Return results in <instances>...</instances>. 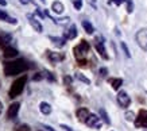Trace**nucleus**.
Instances as JSON below:
<instances>
[{"mask_svg": "<svg viewBox=\"0 0 147 131\" xmlns=\"http://www.w3.org/2000/svg\"><path fill=\"white\" fill-rule=\"evenodd\" d=\"M30 68H31V65L27 59L18 58L4 63V74L5 76H16V74H20V73L28 70Z\"/></svg>", "mask_w": 147, "mask_h": 131, "instance_id": "nucleus-1", "label": "nucleus"}, {"mask_svg": "<svg viewBox=\"0 0 147 131\" xmlns=\"http://www.w3.org/2000/svg\"><path fill=\"white\" fill-rule=\"evenodd\" d=\"M89 51H90V45L85 41V39H82V41L73 49V53H74L76 59L78 61V65H81V66H86V63H88L86 57H88V54H89Z\"/></svg>", "mask_w": 147, "mask_h": 131, "instance_id": "nucleus-2", "label": "nucleus"}, {"mask_svg": "<svg viewBox=\"0 0 147 131\" xmlns=\"http://www.w3.org/2000/svg\"><path fill=\"white\" fill-rule=\"evenodd\" d=\"M27 78H28V77H27L26 74H23V76H20L19 78H16V80L12 82V85H11V88H9V90H8V96L11 99L19 96L23 92L24 86H26Z\"/></svg>", "mask_w": 147, "mask_h": 131, "instance_id": "nucleus-3", "label": "nucleus"}, {"mask_svg": "<svg viewBox=\"0 0 147 131\" xmlns=\"http://www.w3.org/2000/svg\"><path fill=\"white\" fill-rule=\"evenodd\" d=\"M135 39L138 42L139 47L142 50H147V28H140L136 35H135Z\"/></svg>", "mask_w": 147, "mask_h": 131, "instance_id": "nucleus-4", "label": "nucleus"}, {"mask_svg": "<svg viewBox=\"0 0 147 131\" xmlns=\"http://www.w3.org/2000/svg\"><path fill=\"white\" fill-rule=\"evenodd\" d=\"M135 127L136 128H147V111L146 109H140L138 116L135 117Z\"/></svg>", "mask_w": 147, "mask_h": 131, "instance_id": "nucleus-5", "label": "nucleus"}, {"mask_svg": "<svg viewBox=\"0 0 147 131\" xmlns=\"http://www.w3.org/2000/svg\"><path fill=\"white\" fill-rule=\"evenodd\" d=\"M94 47H96L98 55H100L102 59H105V61H107V59H109V55L107 54V50H105V46H104V42H102L98 36L94 39Z\"/></svg>", "mask_w": 147, "mask_h": 131, "instance_id": "nucleus-6", "label": "nucleus"}, {"mask_svg": "<svg viewBox=\"0 0 147 131\" xmlns=\"http://www.w3.org/2000/svg\"><path fill=\"white\" fill-rule=\"evenodd\" d=\"M117 103H119V105H120L121 108L129 107V104H131V97L128 96V93H127L125 90H120V92L117 93Z\"/></svg>", "mask_w": 147, "mask_h": 131, "instance_id": "nucleus-7", "label": "nucleus"}, {"mask_svg": "<svg viewBox=\"0 0 147 131\" xmlns=\"http://www.w3.org/2000/svg\"><path fill=\"white\" fill-rule=\"evenodd\" d=\"M46 57H47V59L53 65H55V63L61 62V61L65 59V54L63 53H54V51H50V50H46Z\"/></svg>", "mask_w": 147, "mask_h": 131, "instance_id": "nucleus-8", "label": "nucleus"}, {"mask_svg": "<svg viewBox=\"0 0 147 131\" xmlns=\"http://www.w3.org/2000/svg\"><path fill=\"white\" fill-rule=\"evenodd\" d=\"M85 124H86L88 127H90V128H96V130H98V128L101 127V120H100V117H98L97 115L90 113L89 116H88V119H86Z\"/></svg>", "mask_w": 147, "mask_h": 131, "instance_id": "nucleus-9", "label": "nucleus"}, {"mask_svg": "<svg viewBox=\"0 0 147 131\" xmlns=\"http://www.w3.org/2000/svg\"><path fill=\"white\" fill-rule=\"evenodd\" d=\"M11 41H12V35L9 32L0 31V47L4 49L7 46H11Z\"/></svg>", "mask_w": 147, "mask_h": 131, "instance_id": "nucleus-10", "label": "nucleus"}, {"mask_svg": "<svg viewBox=\"0 0 147 131\" xmlns=\"http://www.w3.org/2000/svg\"><path fill=\"white\" fill-rule=\"evenodd\" d=\"M19 108H20V103H12L8 107V111H7V117H8L9 120L16 119L18 112H19Z\"/></svg>", "mask_w": 147, "mask_h": 131, "instance_id": "nucleus-11", "label": "nucleus"}, {"mask_svg": "<svg viewBox=\"0 0 147 131\" xmlns=\"http://www.w3.org/2000/svg\"><path fill=\"white\" fill-rule=\"evenodd\" d=\"M76 115H77V119H78L81 123H85L86 122V119H88V116L90 115V112L88 111V108H84V107H82V108L77 109Z\"/></svg>", "mask_w": 147, "mask_h": 131, "instance_id": "nucleus-12", "label": "nucleus"}, {"mask_svg": "<svg viewBox=\"0 0 147 131\" xmlns=\"http://www.w3.org/2000/svg\"><path fill=\"white\" fill-rule=\"evenodd\" d=\"M27 18H28V22H30V24H31V27L34 28V31L42 32V30H43V28H42V24L39 23V20H38V19H35L32 15H28Z\"/></svg>", "mask_w": 147, "mask_h": 131, "instance_id": "nucleus-13", "label": "nucleus"}, {"mask_svg": "<svg viewBox=\"0 0 147 131\" xmlns=\"http://www.w3.org/2000/svg\"><path fill=\"white\" fill-rule=\"evenodd\" d=\"M3 55L5 58H12V57H16L18 55V50L13 49L12 46H7L3 49Z\"/></svg>", "mask_w": 147, "mask_h": 131, "instance_id": "nucleus-14", "label": "nucleus"}, {"mask_svg": "<svg viewBox=\"0 0 147 131\" xmlns=\"http://www.w3.org/2000/svg\"><path fill=\"white\" fill-rule=\"evenodd\" d=\"M51 9H53V12H55V14H62L63 9H65V7H63V4L61 3V1H53V4H51Z\"/></svg>", "mask_w": 147, "mask_h": 131, "instance_id": "nucleus-15", "label": "nucleus"}, {"mask_svg": "<svg viewBox=\"0 0 147 131\" xmlns=\"http://www.w3.org/2000/svg\"><path fill=\"white\" fill-rule=\"evenodd\" d=\"M39 111L43 115H50L51 113V105H50L49 103H46V101H42V103L39 104Z\"/></svg>", "mask_w": 147, "mask_h": 131, "instance_id": "nucleus-16", "label": "nucleus"}, {"mask_svg": "<svg viewBox=\"0 0 147 131\" xmlns=\"http://www.w3.org/2000/svg\"><path fill=\"white\" fill-rule=\"evenodd\" d=\"M49 39L51 42H53L55 46H58V47H62V46H65V43H66V38H58V36H49Z\"/></svg>", "mask_w": 147, "mask_h": 131, "instance_id": "nucleus-17", "label": "nucleus"}, {"mask_svg": "<svg viewBox=\"0 0 147 131\" xmlns=\"http://www.w3.org/2000/svg\"><path fill=\"white\" fill-rule=\"evenodd\" d=\"M76 36H77V27L76 26H71V27L65 32L63 38H66V39H74Z\"/></svg>", "mask_w": 147, "mask_h": 131, "instance_id": "nucleus-18", "label": "nucleus"}, {"mask_svg": "<svg viewBox=\"0 0 147 131\" xmlns=\"http://www.w3.org/2000/svg\"><path fill=\"white\" fill-rule=\"evenodd\" d=\"M108 82L112 85V88L115 90L120 89V86L123 85V80L121 78H108Z\"/></svg>", "mask_w": 147, "mask_h": 131, "instance_id": "nucleus-19", "label": "nucleus"}, {"mask_svg": "<svg viewBox=\"0 0 147 131\" xmlns=\"http://www.w3.org/2000/svg\"><path fill=\"white\" fill-rule=\"evenodd\" d=\"M0 19H1V20H5V22H8V23H11V24H16V19L8 16V15L5 14L4 11H1V9H0Z\"/></svg>", "mask_w": 147, "mask_h": 131, "instance_id": "nucleus-20", "label": "nucleus"}, {"mask_svg": "<svg viewBox=\"0 0 147 131\" xmlns=\"http://www.w3.org/2000/svg\"><path fill=\"white\" fill-rule=\"evenodd\" d=\"M82 27L86 31V34H93L94 32V27L92 26V23L88 22V20H82Z\"/></svg>", "mask_w": 147, "mask_h": 131, "instance_id": "nucleus-21", "label": "nucleus"}, {"mask_svg": "<svg viewBox=\"0 0 147 131\" xmlns=\"http://www.w3.org/2000/svg\"><path fill=\"white\" fill-rule=\"evenodd\" d=\"M100 116H101V119L104 120V122L107 123V124H111V120H109V117H108V115H107V112H105V109L104 108H100Z\"/></svg>", "mask_w": 147, "mask_h": 131, "instance_id": "nucleus-22", "label": "nucleus"}, {"mask_svg": "<svg viewBox=\"0 0 147 131\" xmlns=\"http://www.w3.org/2000/svg\"><path fill=\"white\" fill-rule=\"evenodd\" d=\"M76 78L77 80H80V81H82V82H85V84H88V85L90 84L89 78H86V77H85L84 74H81V73H76Z\"/></svg>", "mask_w": 147, "mask_h": 131, "instance_id": "nucleus-23", "label": "nucleus"}, {"mask_svg": "<svg viewBox=\"0 0 147 131\" xmlns=\"http://www.w3.org/2000/svg\"><path fill=\"white\" fill-rule=\"evenodd\" d=\"M42 78H45V72H38L32 76V80H34V81H39Z\"/></svg>", "mask_w": 147, "mask_h": 131, "instance_id": "nucleus-24", "label": "nucleus"}, {"mask_svg": "<svg viewBox=\"0 0 147 131\" xmlns=\"http://www.w3.org/2000/svg\"><path fill=\"white\" fill-rule=\"evenodd\" d=\"M135 113L132 112V111H127V112H125V119H127V120H128V122H134L135 120Z\"/></svg>", "mask_w": 147, "mask_h": 131, "instance_id": "nucleus-25", "label": "nucleus"}, {"mask_svg": "<svg viewBox=\"0 0 147 131\" xmlns=\"http://www.w3.org/2000/svg\"><path fill=\"white\" fill-rule=\"evenodd\" d=\"M15 131H31V128H30L28 124H19V126L15 128Z\"/></svg>", "mask_w": 147, "mask_h": 131, "instance_id": "nucleus-26", "label": "nucleus"}, {"mask_svg": "<svg viewBox=\"0 0 147 131\" xmlns=\"http://www.w3.org/2000/svg\"><path fill=\"white\" fill-rule=\"evenodd\" d=\"M120 46H121V49H123V51H124L125 57L129 58V57H131V53H129V50H128V47H127V45H125V42H121Z\"/></svg>", "mask_w": 147, "mask_h": 131, "instance_id": "nucleus-27", "label": "nucleus"}, {"mask_svg": "<svg viewBox=\"0 0 147 131\" xmlns=\"http://www.w3.org/2000/svg\"><path fill=\"white\" fill-rule=\"evenodd\" d=\"M71 3H73V5H74V8L77 11H80L82 8V0H71Z\"/></svg>", "mask_w": 147, "mask_h": 131, "instance_id": "nucleus-28", "label": "nucleus"}, {"mask_svg": "<svg viewBox=\"0 0 147 131\" xmlns=\"http://www.w3.org/2000/svg\"><path fill=\"white\" fill-rule=\"evenodd\" d=\"M134 11V1L132 0H127V12L131 14Z\"/></svg>", "mask_w": 147, "mask_h": 131, "instance_id": "nucleus-29", "label": "nucleus"}, {"mask_svg": "<svg viewBox=\"0 0 147 131\" xmlns=\"http://www.w3.org/2000/svg\"><path fill=\"white\" fill-rule=\"evenodd\" d=\"M45 77L47 78V80H50V81H55V77L53 76V73L47 72V70H45Z\"/></svg>", "mask_w": 147, "mask_h": 131, "instance_id": "nucleus-30", "label": "nucleus"}, {"mask_svg": "<svg viewBox=\"0 0 147 131\" xmlns=\"http://www.w3.org/2000/svg\"><path fill=\"white\" fill-rule=\"evenodd\" d=\"M63 84H65V85H70L71 84V77H69V76H65L63 77Z\"/></svg>", "mask_w": 147, "mask_h": 131, "instance_id": "nucleus-31", "label": "nucleus"}, {"mask_svg": "<svg viewBox=\"0 0 147 131\" xmlns=\"http://www.w3.org/2000/svg\"><path fill=\"white\" fill-rule=\"evenodd\" d=\"M124 1H125V0H109L108 3H109V4H112V3H115L116 5H120V4H123Z\"/></svg>", "mask_w": 147, "mask_h": 131, "instance_id": "nucleus-32", "label": "nucleus"}, {"mask_svg": "<svg viewBox=\"0 0 147 131\" xmlns=\"http://www.w3.org/2000/svg\"><path fill=\"white\" fill-rule=\"evenodd\" d=\"M107 73H108L107 68H101V69H100V76H101V77H105V76H107Z\"/></svg>", "mask_w": 147, "mask_h": 131, "instance_id": "nucleus-33", "label": "nucleus"}, {"mask_svg": "<svg viewBox=\"0 0 147 131\" xmlns=\"http://www.w3.org/2000/svg\"><path fill=\"white\" fill-rule=\"evenodd\" d=\"M61 128H63L65 131H74V130H71V127L66 126V124H61Z\"/></svg>", "mask_w": 147, "mask_h": 131, "instance_id": "nucleus-34", "label": "nucleus"}, {"mask_svg": "<svg viewBox=\"0 0 147 131\" xmlns=\"http://www.w3.org/2000/svg\"><path fill=\"white\" fill-rule=\"evenodd\" d=\"M43 128H45L46 131H55L53 128V127H50V126H47V124H43Z\"/></svg>", "mask_w": 147, "mask_h": 131, "instance_id": "nucleus-35", "label": "nucleus"}, {"mask_svg": "<svg viewBox=\"0 0 147 131\" xmlns=\"http://www.w3.org/2000/svg\"><path fill=\"white\" fill-rule=\"evenodd\" d=\"M19 1H20L22 4H28V3H30L31 0H19Z\"/></svg>", "mask_w": 147, "mask_h": 131, "instance_id": "nucleus-36", "label": "nucleus"}, {"mask_svg": "<svg viewBox=\"0 0 147 131\" xmlns=\"http://www.w3.org/2000/svg\"><path fill=\"white\" fill-rule=\"evenodd\" d=\"M0 5H7V1L5 0H0Z\"/></svg>", "mask_w": 147, "mask_h": 131, "instance_id": "nucleus-37", "label": "nucleus"}, {"mask_svg": "<svg viewBox=\"0 0 147 131\" xmlns=\"http://www.w3.org/2000/svg\"><path fill=\"white\" fill-rule=\"evenodd\" d=\"M1 111H3V103L0 101V115H1Z\"/></svg>", "mask_w": 147, "mask_h": 131, "instance_id": "nucleus-38", "label": "nucleus"}, {"mask_svg": "<svg viewBox=\"0 0 147 131\" xmlns=\"http://www.w3.org/2000/svg\"><path fill=\"white\" fill-rule=\"evenodd\" d=\"M92 1H93V3H94V1H96V0H92Z\"/></svg>", "mask_w": 147, "mask_h": 131, "instance_id": "nucleus-39", "label": "nucleus"}, {"mask_svg": "<svg viewBox=\"0 0 147 131\" xmlns=\"http://www.w3.org/2000/svg\"><path fill=\"white\" fill-rule=\"evenodd\" d=\"M0 86H1V82H0Z\"/></svg>", "mask_w": 147, "mask_h": 131, "instance_id": "nucleus-40", "label": "nucleus"}, {"mask_svg": "<svg viewBox=\"0 0 147 131\" xmlns=\"http://www.w3.org/2000/svg\"><path fill=\"white\" fill-rule=\"evenodd\" d=\"M42 1H45V0H42Z\"/></svg>", "mask_w": 147, "mask_h": 131, "instance_id": "nucleus-41", "label": "nucleus"}, {"mask_svg": "<svg viewBox=\"0 0 147 131\" xmlns=\"http://www.w3.org/2000/svg\"><path fill=\"white\" fill-rule=\"evenodd\" d=\"M38 131H40V130H38Z\"/></svg>", "mask_w": 147, "mask_h": 131, "instance_id": "nucleus-42", "label": "nucleus"}]
</instances>
